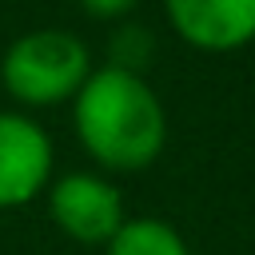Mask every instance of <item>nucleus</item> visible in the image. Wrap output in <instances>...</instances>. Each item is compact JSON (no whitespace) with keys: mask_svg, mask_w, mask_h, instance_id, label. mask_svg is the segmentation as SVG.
I'll return each instance as SVG.
<instances>
[{"mask_svg":"<svg viewBox=\"0 0 255 255\" xmlns=\"http://www.w3.org/2000/svg\"><path fill=\"white\" fill-rule=\"evenodd\" d=\"M48 215L52 223L76 243H112L116 231L128 223L124 195L116 183L92 171H72L48 187Z\"/></svg>","mask_w":255,"mask_h":255,"instance_id":"nucleus-3","label":"nucleus"},{"mask_svg":"<svg viewBox=\"0 0 255 255\" xmlns=\"http://www.w3.org/2000/svg\"><path fill=\"white\" fill-rule=\"evenodd\" d=\"M139 0H80V8L96 20H116V16H128Z\"/></svg>","mask_w":255,"mask_h":255,"instance_id":"nucleus-7","label":"nucleus"},{"mask_svg":"<svg viewBox=\"0 0 255 255\" xmlns=\"http://www.w3.org/2000/svg\"><path fill=\"white\" fill-rule=\"evenodd\" d=\"M167 24L203 52H235L255 40V0H163Z\"/></svg>","mask_w":255,"mask_h":255,"instance_id":"nucleus-5","label":"nucleus"},{"mask_svg":"<svg viewBox=\"0 0 255 255\" xmlns=\"http://www.w3.org/2000/svg\"><path fill=\"white\" fill-rule=\"evenodd\" d=\"M84 151L112 171H143L167 143V112L155 88L128 68H96L72 100Z\"/></svg>","mask_w":255,"mask_h":255,"instance_id":"nucleus-1","label":"nucleus"},{"mask_svg":"<svg viewBox=\"0 0 255 255\" xmlns=\"http://www.w3.org/2000/svg\"><path fill=\"white\" fill-rule=\"evenodd\" d=\"M108 255H191V251L171 223L155 215H139L116 231V239L108 243Z\"/></svg>","mask_w":255,"mask_h":255,"instance_id":"nucleus-6","label":"nucleus"},{"mask_svg":"<svg viewBox=\"0 0 255 255\" xmlns=\"http://www.w3.org/2000/svg\"><path fill=\"white\" fill-rule=\"evenodd\" d=\"M92 76L88 44L64 28H36L8 44L0 64V84L12 100L28 108H52L76 100L84 80Z\"/></svg>","mask_w":255,"mask_h":255,"instance_id":"nucleus-2","label":"nucleus"},{"mask_svg":"<svg viewBox=\"0 0 255 255\" xmlns=\"http://www.w3.org/2000/svg\"><path fill=\"white\" fill-rule=\"evenodd\" d=\"M52 175L48 131L20 112H0V211L32 203Z\"/></svg>","mask_w":255,"mask_h":255,"instance_id":"nucleus-4","label":"nucleus"}]
</instances>
